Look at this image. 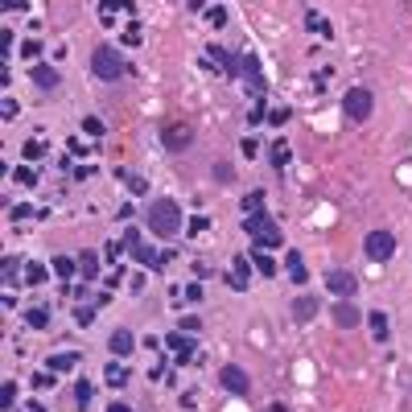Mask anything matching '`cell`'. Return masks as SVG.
I'll use <instances>...</instances> for the list:
<instances>
[{
	"label": "cell",
	"instance_id": "1",
	"mask_svg": "<svg viewBox=\"0 0 412 412\" xmlns=\"http://www.w3.org/2000/svg\"><path fill=\"white\" fill-rule=\"evenodd\" d=\"M149 231H153L157 239L182 235V206H177L173 198H157V202L149 206Z\"/></svg>",
	"mask_w": 412,
	"mask_h": 412
},
{
	"label": "cell",
	"instance_id": "2",
	"mask_svg": "<svg viewBox=\"0 0 412 412\" xmlns=\"http://www.w3.org/2000/svg\"><path fill=\"white\" fill-rule=\"evenodd\" d=\"M132 66L124 62V54L116 50V45H95V54H91V74L95 78H103V83H116V78H124Z\"/></svg>",
	"mask_w": 412,
	"mask_h": 412
},
{
	"label": "cell",
	"instance_id": "3",
	"mask_svg": "<svg viewBox=\"0 0 412 412\" xmlns=\"http://www.w3.org/2000/svg\"><path fill=\"white\" fill-rule=\"evenodd\" d=\"M243 231H248L256 243H264V248H281V243H285V231L277 227V219H272L268 210L248 215V219H243Z\"/></svg>",
	"mask_w": 412,
	"mask_h": 412
},
{
	"label": "cell",
	"instance_id": "4",
	"mask_svg": "<svg viewBox=\"0 0 412 412\" xmlns=\"http://www.w3.org/2000/svg\"><path fill=\"white\" fill-rule=\"evenodd\" d=\"M343 111H347V120L367 124V120H371V111H376V95H371L367 87H351V91H347V99H343Z\"/></svg>",
	"mask_w": 412,
	"mask_h": 412
},
{
	"label": "cell",
	"instance_id": "5",
	"mask_svg": "<svg viewBox=\"0 0 412 412\" xmlns=\"http://www.w3.org/2000/svg\"><path fill=\"white\" fill-rule=\"evenodd\" d=\"M363 252H367V260L371 264H388L392 256H396V231H367V239H363Z\"/></svg>",
	"mask_w": 412,
	"mask_h": 412
},
{
	"label": "cell",
	"instance_id": "6",
	"mask_svg": "<svg viewBox=\"0 0 412 412\" xmlns=\"http://www.w3.org/2000/svg\"><path fill=\"white\" fill-rule=\"evenodd\" d=\"M161 144H165V153H186L190 144H194V132H190V124H165L161 128Z\"/></svg>",
	"mask_w": 412,
	"mask_h": 412
},
{
	"label": "cell",
	"instance_id": "7",
	"mask_svg": "<svg viewBox=\"0 0 412 412\" xmlns=\"http://www.w3.org/2000/svg\"><path fill=\"white\" fill-rule=\"evenodd\" d=\"M124 248H128V252H132V256H136L140 264H149L153 272L161 268V252H153V248H149V243L140 239V231H136V227H132V231H124Z\"/></svg>",
	"mask_w": 412,
	"mask_h": 412
},
{
	"label": "cell",
	"instance_id": "8",
	"mask_svg": "<svg viewBox=\"0 0 412 412\" xmlns=\"http://www.w3.org/2000/svg\"><path fill=\"white\" fill-rule=\"evenodd\" d=\"M326 289H330L334 297H355V293H359V281H355V272H347V268H330V272H326Z\"/></svg>",
	"mask_w": 412,
	"mask_h": 412
},
{
	"label": "cell",
	"instance_id": "9",
	"mask_svg": "<svg viewBox=\"0 0 412 412\" xmlns=\"http://www.w3.org/2000/svg\"><path fill=\"white\" fill-rule=\"evenodd\" d=\"M330 318H334V326H338V330H355V326H363V314L351 305V297H338V301H334V310H330Z\"/></svg>",
	"mask_w": 412,
	"mask_h": 412
},
{
	"label": "cell",
	"instance_id": "10",
	"mask_svg": "<svg viewBox=\"0 0 412 412\" xmlns=\"http://www.w3.org/2000/svg\"><path fill=\"white\" fill-rule=\"evenodd\" d=\"M219 384L231 392V396H248V388H252V380H248V371L243 367H235V363H227L223 371H219Z\"/></svg>",
	"mask_w": 412,
	"mask_h": 412
},
{
	"label": "cell",
	"instance_id": "11",
	"mask_svg": "<svg viewBox=\"0 0 412 412\" xmlns=\"http://www.w3.org/2000/svg\"><path fill=\"white\" fill-rule=\"evenodd\" d=\"M239 74L252 83V91H256V95H264V91H268V78H264V70H260V58L243 54V58H239Z\"/></svg>",
	"mask_w": 412,
	"mask_h": 412
},
{
	"label": "cell",
	"instance_id": "12",
	"mask_svg": "<svg viewBox=\"0 0 412 412\" xmlns=\"http://www.w3.org/2000/svg\"><path fill=\"white\" fill-rule=\"evenodd\" d=\"M252 268H256V264H252V256H239V260H231V272H227V285L243 293V289L252 285Z\"/></svg>",
	"mask_w": 412,
	"mask_h": 412
},
{
	"label": "cell",
	"instance_id": "13",
	"mask_svg": "<svg viewBox=\"0 0 412 412\" xmlns=\"http://www.w3.org/2000/svg\"><path fill=\"white\" fill-rule=\"evenodd\" d=\"M29 78H33V87H41V91H54V87L62 83V74H58L50 62H33V66H29Z\"/></svg>",
	"mask_w": 412,
	"mask_h": 412
},
{
	"label": "cell",
	"instance_id": "14",
	"mask_svg": "<svg viewBox=\"0 0 412 412\" xmlns=\"http://www.w3.org/2000/svg\"><path fill=\"white\" fill-rule=\"evenodd\" d=\"M165 347H169V351H177V363H182V367L194 359V343H190V334H186V330H182V334H165Z\"/></svg>",
	"mask_w": 412,
	"mask_h": 412
},
{
	"label": "cell",
	"instance_id": "15",
	"mask_svg": "<svg viewBox=\"0 0 412 412\" xmlns=\"http://www.w3.org/2000/svg\"><path fill=\"white\" fill-rule=\"evenodd\" d=\"M107 347H111V355H116V359H124V355H132V351H136V338H132V330H111Z\"/></svg>",
	"mask_w": 412,
	"mask_h": 412
},
{
	"label": "cell",
	"instance_id": "16",
	"mask_svg": "<svg viewBox=\"0 0 412 412\" xmlns=\"http://www.w3.org/2000/svg\"><path fill=\"white\" fill-rule=\"evenodd\" d=\"M318 310H322L318 297H297V301H293V318H297V322H314Z\"/></svg>",
	"mask_w": 412,
	"mask_h": 412
},
{
	"label": "cell",
	"instance_id": "17",
	"mask_svg": "<svg viewBox=\"0 0 412 412\" xmlns=\"http://www.w3.org/2000/svg\"><path fill=\"white\" fill-rule=\"evenodd\" d=\"M50 272H54L58 281H70V277L78 272V260H70V256H54V260H50Z\"/></svg>",
	"mask_w": 412,
	"mask_h": 412
},
{
	"label": "cell",
	"instance_id": "18",
	"mask_svg": "<svg viewBox=\"0 0 412 412\" xmlns=\"http://www.w3.org/2000/svg\"><path fill=\"white\" fill-rule=\"evenodd\" d=\"M285 268H289L293 285H305V281H310V268H305V260H301L297 252H289V256H285Z\"/></svg>",
	"mask_w": 412,
	"mask_h": 412
},
{
	"label": "cell",
	"instance_id": "19",
	"mask_svg": "<svg viewBox=\"0 0 412 412\" xmlns=\"http://www.w3.org/2000/svg\"><path fill=\"white\" fill-rule=\"evenodd\" d=\"M367 326H371V334H376V343H388L392 338V330H388V314H367Z\"/></svg>",
	"mask_w": 412,
	"mask_h": 412
},
{
	"label": "cell",
	"instance_id": "20",
	"mask_svg": "<svg viewBox=\"0 0 412 412\" xmlns=\"http://www.w3.org/2000/svg\"><path fill=\"white\" fill-rule=\"evenodd\" d=\"M78 272H83L87 281H95V277H99V256H95V252H78Z\"/></svg>",
	"mask_w": 412,
	"mask_h": 412
},
{
	"label": "cell",
	"instance_id": "21",
	"mask_svg": "<svg viewBox=\"0 0 412 412\" xmlns=\"http://www.w3.org/2000/svg\"><path fill=\"white\" fill-rule=\"evenodd\" d=\"M252 264H256V272H264V277H277V260H272L264 248H256V252H252Z\"/></svg>",
	"mask_w": 412,
	"mask_h": 412
},
{
	"label": "cell",
	"instance_id": "22",
	"mask_svg": "<svg viewBox=\"0 0 412 412\" xmlns=\"http://www.w3.org/2000/svg\"><path fill=\"white\" fill-rule=\"evenodd\" d=\"M210 177H215L219 186H231V182H235V169H231L227 161H215V169H210Z\"/></svg>",
	"mask_w": 412,
	"mask_h": 412
},
{
	"label": "cell",
	"instance_id": "23",
	"mask_svg": "<svg viewBox=\"0 0 412 412\" xmlns=\"http://www.w3.org/2000/svg\"><path fill=\"white\" fill-rule=\"evenodd\" d=\"M74 363H78L74 351H66V355H50V371H70Z\"/></svg>",
	"mask_w": 412,
	"mask_h": 412
},
{
	"label": "cell",
	"instance_id": "24",
	"mask_svg": "<svg viewBox=\"0 0 412 412\" xmlns=\"http://www.w3.org/2000/svg\"><path fill=\"white\" fill-rule=\"evenodd\" d=\"M289 161H293V153H289V144H285V140H277V144H272V165H277V169H285Z\"/></svg>",
	"mask_w": 412,
	"mask_h": 412
},
{
	"label": "cell",
	"instance_id": "25",
	"mask_svg": "<svg viewBox=\"0 0 412 412\" xmlns=\"http://www.w3.org/2000/svg\"><path fill=\"white\" fill-rule=\"evenodd\" d=\"M91 396H95V388H91L87 380H78V384H74V404H78V409H87V404H91Z\"/></svg>",
	"mask_w": 412,
	"mask_h": 412
},
{
	"label": "cell",
	"instance_id": "26",
	"mask_svg": "<svg viewBox=\"0 0 412 412\" xmlns=\"http://www.w3.org/2000/svg\"><path fill=\"white\" fill-rule=\"evenodd\" d=\"M243 210H248V215H260V210H264V190H252V194L243 198Z\"/></svg>",
	"mask_w": 412,
	"mask_h": 412
},
{
	"label": "cell",
	"instance_id": "27",
	"mask_svg": "<svg viewBox=\"0 0 412 412\" xmlns=\"http://www.w3.org/2000/svg\"><path fill=\"white\" fill-rule=\"evenodd\" d=\"M25 322H29L33 330H45V326H50V314H45V310H29V314H25Z\"/></svg>",
	"mask_w": 412,
	"mask_h": 412
},
{
	"label": "cell",
	"instance_id": "28",
	"mask_svg": "<svg viewBox=\"0 0 412 412\" xmlns=\"http://www.w3.org/2000/svg\"><path fill=\"white\" fill-rule=\"evenodd\" d=\"M45 277H50V272H45L41 264H29V268H25V281H29V285H41Z\"/></svg>",
	"mask_w": 412,
	"mask_h": 412
},
{
	"label": "cell",
	"instance_id": "29",
	"mask_svg": "<svg viewBox=\"0 0 412 412\" xmlns=\"http://www.w3.org/2000/svg\"><path fill=\"white\" fill-rule=\"evenodd\" d=\"M107 380H111L116 388H124V384H128V371H124L120 363H111V367H107Z\"/></svg>",
	"mask_w": 412,
	"mask_h": 412
},
{
	"label": "cell",
	"instance_id": "30",
	"mask_svg": "<svg viewBox=\"0 0 412 412\" xmlns=\"http://www.w3.org/2000/svg\"><path fill=\"white\" fill-rule=\"evenodd\" d=\"M206 227H210V219H206V215H194V219H190V231H186V235H202Z\"/></svg>",
	"mask_w": 412,
	"mask_h": 412
},
{
	"label": "cell",
	"instance_id": "31",
	"mask_svg": "<svg viewBox=\"0 0 412 412\" xmlns=\"http://www.w3.org/2000/svg\"><path fill=\"white\" fill-rule=\"evenodd\" d=\"M12 400H17V384H12V380H4V388H0V404L8 409Z\"/></svg>",
	"mask_w": 412,
	"mask_h": 412
},
{
	"label": "cell",
	"instance_id": "32",
	"mask_svg": "<svg viewBox=\"0 0 412 412\" xmlns=\"http://www.w3.org/2000/svg\"><path fill=\"white\" fill-rule=\"evenodd\" d=\"M83 132H87V136H103V124H99L95 116H87V120H83Z\"/></svg>",
	"mask_w": 412,
	"mask_h": 412
},
{
	"label": "cell",
	"instance_id": "33",
	"mask_svg": "<svg viewBox=\"0 0 412 412\" xmlns=\"http://www.w3.org/2000/svg\"><path fill=\"white\" fill-rule=\"evenodd\" d=\"M41 153H45V144H41V140H25V157H29V161H37Z\"/></svg>",
	"mask_w": 412,
	"mask_h": 412
},
{
	"label": "cell",
	"instance_id": "34",
	"mask_svg": "<svg viewBox=\"0 0 412 412\" xmlns=\"http://www.w3.org/2000/svg\"><path fill=\"white\" fill-rule=\"evenodd\" d=\"M124 41H128V45H140V25H136V21L124 29Z\"/></svg>",
	"mask_w": 412,
	"mask_h": 412
},
{
	"label": "cell",
	"instance_id": "35",
	"mask_svg": "<svg viewBox=\"0 0 412 412\" xmlns=\"http://www.w3.org/2000/svg\"><path fill=\"white\" fill-rule=\"evenodd\" d=\"M74 318H78V326H91V322H95V310L83 305V310H74Z\"/></svg>",
	"mask_w": 412,
	"mask_h": 412
},
{
	"label": "cell",
	"instance_id": "36",
	"mask_svg": "<svg viewBox=\"0 0 412 412\" xmlns=\"http://www.w3.org/2000/svg\"><path fill=\"white\" fill-rule=\"evenodd\" d=\"M12 177H17V182H21V186H33V182H37V173H33V169H17V173H12Z\"/></svg>",
	"mask_w": 412,
	"mask_h": 412
},
{
	"label": "cell",
	"instance_id": "37",
	"mask_svg": "<svg viewBox=\"0 0 412 412\" xmlns=\"http://www.w3.org/2000/svg\"><path fill=\"white\" fill-rule=\"evenodd\" d=\"M210 25H227V8H210Z\"/></svg>",
	"mask_w": 412,
	"mask_h": 412
},
{
	"label": "cell",
	"instance_id": "38",
	"mask_svg": "<svg viewBox=\"0 0 412 412\" xmlns=\"http://www.w3.org/2000/svg\"><path fill=\"white\" fill-rule=\"evenodd\" d=\"M268 120H272V124H277V128H281V124H285V120H289V107H277V111H272V116H268Z\"/></svg>",
	"mask_w": 412,
	"mask_h": 412
},
{
	"label": "cell",
	"instance_id": "39",
	"mask_svg": "<svg viewBox=\"0 0 412 412\" xmlns=\"http://www.w3.org/2000/svg\"><path fill=\"white\" fill-rule=\"evenodd\" d=\"M128 186H132V194H144V190H149V182H144V177H128Z\"/></svg>",
	"mask_w": 412,
	"mask_h": 412
},
{
	"label": "cell",
	"instance_id": "40",
	"mask_svg": "<svg viewBox=\"0 0 412 412\" xmlns=\"http://www.w3.org/2000/svg\"><path fill=\"white\" fill-rule=\"evenodd\" d=\"M186 301H194V305H198V301H202V285H190V289H186Z\"/></svg>",
	"mask_w": 412,
	"mask_h": 412
},
{
	"label": "cell",
	"instance_id": "41",
	"mask_svg": "<svg viewBox=\"0 0 412 412\" xmlns=\"http://www.w3.org/2000/svg\"><path fill=\"white\" fill-rule=\"evenodd\" d=\"M182 330H186V334H198V330H202V322H198V318H186V322H182Z\"/></svg>",
	"mask_w": 412,
	"mask_h": 412
},
{
	"label": "cell",
	"instance_id": "42",
	"mask_svg": "<svg viewBox=\"0 0 412 412\" xmlns=\"http://www.w3.org/2000/svg\"><path fill=\"white\" fill-rule=\"evenodd\" d=\"M107 412H132V409H128V404H120V400H116V404H107Z\"/></svg>",
	"mask_w": 412,
	"mask_h": 412
},
{
	"label": "cell",
	"instance_id": "43",
	"mask_svg": "<svg viewBox=\"0 0 412 412\" xmlns=\"http://www.w3.org/2000/svg\"><path fill=\"white\" fill-rule=\"evenodd\" d=\"M4 4H8V8H21V4H25V0H4Z\"/></svg>",
	"mask_w": 412,
	"mask_h": 412
},
{
	"label": "cell",
	"instance_id": "44",
	"mask_svg": "<svg viewBox=\"0 0 412 412\" xmlns=\"http://www.w3.org/2000/svg\"><path fill=\"white\" fill-rule=\"evenodd\" d=\"M29 412H45V409H41V404H29Z\"/></svg>",
	"mask_w": 412,
	"mask_h": 412
}]
</instances>
